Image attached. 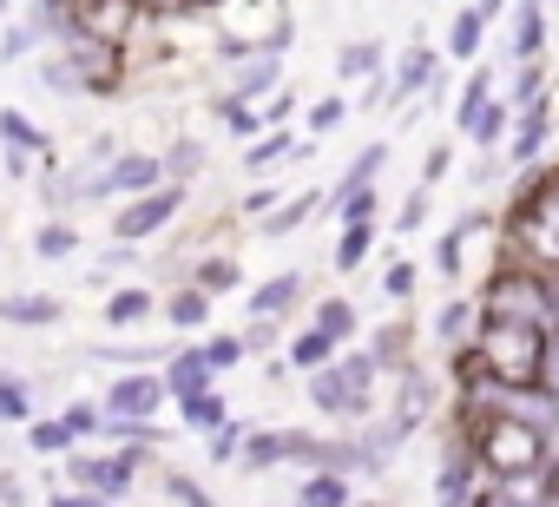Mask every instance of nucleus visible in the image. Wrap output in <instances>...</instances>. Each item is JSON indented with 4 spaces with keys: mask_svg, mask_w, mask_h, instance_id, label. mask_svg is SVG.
<instances>
[{
    "mask_svg": "<svg viewBox=\"0 0 559 507\" xmlns=\"http://www.w3.org/2000/svg\"><path fill=\"white\" fill-rule=\"evenodd\" d=\"M480 350H487L493 376L526 382V376H533V356H539V330H533V323H493V330L480 337Z\"/></svg>",
    "mask_w": 559,
    "mask_h": 507,
    "instance_id": "f257e3e1",
    "label": "nucleus"
},
{
    "mask_svg": "<svg viewBox=\"0 0 559 507\" xmlns=\"http://www.w3.org/2000/svg\"><path fill=\"white\" fill-rule=\"evenodd\" d=\"M171 211H178V185H158V191H139V198H126V211L112 217V231L132 244V237H152V231H165V224H171Z\"/></svg>",
    "mask_w": 559,
    "mask_h": 507,
    "instance_id": "f03ea898",
    "label": "nucleus"
},
{
    "mask_svg": "<svg viewBox=\"0 0 559 507\" xmlns=\"http://www.w3.org/2000/svg\"><path fill=\"white\" fill-rule=\"evenodd\" d=\"M158 185H165V165L145 158V152H126L112 172L93 178V191H112V198H139V191H158Z\"/></svg>",
    "mask_w": 559,
    "mask_h": 507,
    "instance_id": "7ed1b4c3",
    "label": "nucleus"
},
{
    "mask_svg": "<svg viewBox=\"0 0 559 507\" xmlns=\"http://www.w3.org/2000/svg\"><path fill=\"white\" fill-rule=\"evenodd\" d=\"M310 402L330 409V415H362V409H369V389L336 363V369H317V376H310Z\"/></svg>",
    "mask_w": 559,
    "mask_h": 507,
    "instance_id": "20e7f679",
    "label": "nucleus"
},
{
    "mask_svg": "<svg viewBox=\"0 0 559 507\" xmlns=\"http://www.w3.org/2000/svg\"><path fill=\"white\" fill-rule=\"evenodd\" d=\"M165 396H171V389H165V376H119L106 409H112V415H132V422H152V409H158Z\"/></svg>",
    "mask_w": 559,
    "mask_h": 507,
    "instance_id": "39448f33",
    "label": "nucleus"
},
{
    "mask_svg": "<svg viewBox=\"0 0 559 507\" xmlns=\"http://www.w3.org/2000/svg\"><path fill=\"white\" fill-rule=\"evenodd\" d=\"M211 369H217V363H211L204 350H178V356H171V369H165V389H171L178 402L211 396Z\"/></svg>",
    "mask_w": 559,
    "mask_h": 507,
    "instance_id": "423d86ee",
    "label": "nucleus"
},
{
    "mask_svg": "<svg viewBox=\"0 0 559 507\" xmlns=\"http://www.w3.org/2000/svg\"><path fill=\"white\" fill-rule=\"evenodd\" d=\"M67 317V304L60 297H0V323H14V330H53Z\"/></svg>",
    "mask_w": 559,
    "mask_h": 507,
    "instance_id": "0eeeda50",
    "label": "nucleus"
},
{
    "mask_svg": "<svg viewBox=\"0 0 559 507\" xmlns=\"http://www.w3.org/2000/svg\"><path fill=\"white\" fill-rule=\"evenodd\" d=\"M93 494H126L132 487V455H80V468H73Z\"/></svg>",
    "mask_w": 559,
    "mask_h": 507,
    "instance_id": "6e6552de",
    "label": "nucleus"
},
{
    "mask_svg": "<svg viewBox=\"0 0 559 507\" xmlns=\"http://www.w3.org/2000/svg\"><path fill=\"white\" fill-rule=\"evenodd\" d=\"M533 455H539V435H533V428H500V435L487 441V461H493V468H507V474H513V468H526Z\"/></svg>",
    "mask_w": 559,
    "mask_h": 507,
    "instance_id": "1a4fd4ad",
    "label": "nucleus"
},
{
    "mask_svg": "<svg viewBox=\"0 0 559 507\" xmlns=\"http://www.w3.org/2000/svg\"><path fill=\"white\" fill-rule=\"evenodd\" d=\"M297 291H304V278H297V271L270 278V284H257V291H250V317H276L284 304H297Z\"/></svg>",
    "mask_w": 559,
    "mask_h": 507,
    "instance_id": "9d476101",
    "label": "nucleus"
},
{
    "mask_svg": "<svg viewBox=\"0 0 559 507\" xmlns=\"http://www.w3.org/2000/svg\"><path fill=\"white\" fill-rule=\"evenodd\" d=\"M152 317V291H119L112 304H106V323L112 330H132V323H145Z\"/></svg>",
    "mask_w": 559,
    "mask_h": 507,
    "instance_id": "9b49d317",
    "label": "nucleus"
},
{
    "mask_svg": "<svg viewBox=\"0 0 559 507\" xmlns=\"http://www.w3.org/2000/svg\"><path fill=\"white\" fill-rule=\"evenodd\" d=\"M336 73H343V80H369V73H382V47H376V40H356V47H343Z\"/></svg>",
    "mask_w": 559,
    "mask_h": 507,
    "instance_id": "f8f14e48",
    "label": "nucleus"
},
{
    "mask_svg": "<svg viewBox=\"0 0 559 507\" xmlns=\"http://www.w3.org/2000/svg\"><path fill=\"white\" fill-rule=\"evenodd\" d=\"M317 204H323L317 191H304V198H290L284 211H276V217H263V237H290V231H297V224H304V217H310Z\"/></svg>",
    "mask_w": 559,
    "mask_h": 507,
    "instance_id": "ddd939ff",
    "label": "nucleus"
},
{
    "mask_svg": "<svg viewBox=\"0 0 559 507\" xmlns=\"http://www.w3.org/2000/svg\"><path fill=\"white\" fill-rule=\"evenodd\" d=\"M421 80H435V54H428V47H415V54L402 60V73H395V99L421 93Z\"/></svg>",
    "mask_w": 559,
    "mask_h": 507,
    "instance_id": "4468645a",
    "label": "nucleus"
},
{
    "mask_svg": "<svg viewBox=\"0 0 559 507\" xmlns=\"http://www.w3.org/2000/svg\"><path fill=\"white\" fill-rule=\"evenodd\" d=\"M487 99H493V80H487V73H474V80L461 86V113H454V126H461V132H474V119H480V106H487Z\"/></svg>",
    "mask_w": 559,
    "mask_h": 507,
    "instance_id": "2eb2a0df",
    "label": "nucleus"
},
{
    "mask_svg": "<svg viewBox=\"0 0 559 507\" xmlns=\"http://www.w3.org/2000/svg\"><path fill=\"white\" fill-rule=\"evenodd\" d=\"M382 165H389V145H382V139H376V145H362V158H356V165H349V178H343V198H349V191H369V178H376Z\"/></svg>",
    "mask_w": 559,
    "mask_h": 507,
    "instance_id": "dca6fc26",
    "label": "nucleus"
},
{
    "mask_svg": "<svg viewBox=\"0 0 559 507\" xmlns=\"http://www.w3.org/2000/svg\"><path fill=\"white\" fill-rule=\"evenodd\" d=\"M480 34H487V14H480V8H467V14L454 21V34H448V47H454V60H467V54L480 47Z\"/></svg>",
    "mask_w": 559,
    "mask_h": 507,
    "instance_id": "f3484780",
    "label": "nucleus"
},
{
    "mask_svg": "<svg viewBox=\"0 0 559 507\" xmlns=\"http://www.w3.org/2000/svg\"><path fill=\"white\" fill-rule=\"evenodd\" d=\"M539 145H546V106L533 99V113H526V119H520V132H513V158H533Z\"/></svg>",
    "mask_w": 559,
    "mask_h": 507,
    "instance_id": "a211bd4d",
    "label": "nucleus"
},
{
    "mask_svg": "<svg viewBox=\"0 0 559 507\" xmlns=\"http://www.w3.org/2000/svg\"><path fill=\"white\" fill-rule=\"evenodd\" d=\"M330 350H336V337L310 330V337H297V343H290V363H297V369H323V363H330Z\"/></svg>",
    "mask_w": 559,
    "mask_h": 507,
    "instance_id": "6ab92c4d",
    "label": "nucleus"
},
{
    "mask_svg": "<svg viewBox=\"0 0 559 507\" xmlns=\"http://www.w3.org/2000/svg\"><path fill=\"white\" fill-rule=\"evenodd\" d=\"M304 507H349V481L343 474H317L304 487Z\"/></svg>",
    "mask_w": 559,
    "mask_h": 507,
    "instance_id": "aec40b11",
    "label": "nucleus"
},
{
    "mask_svg": "<svg viewBox=\"0 0 559 507\" xmlns=\"http://www.w3.org/2000/svg\"><path fill=\"white\" fill-rule=\"evenodd\" d=\"M369 237H376V224H349V231H343V244H336V271H356V264L369 258Z\"/></svg>",
    "mask_w": 559,
    "mask_h": 507,
    "instance_id": "412c9836",
    "label": "nucleus"
},
{
    "mask_svg": "<svg viewBox=\"0 0 559 507\" xmlns=\"http://www.w3.org/2000/svg\"><path fill=\"white\" fill-rule=\"evenodd\" d=\"M165 317H171L178 330H191V323H204V317H211V297H204V291H185V297H171V310H165Z\"/></svg>",
    "mask_w": 559,
    "mask_h": 507,
    "instance_id": "4be33fe9",
    "label": "nucleus"
},
{
    "mask_svg": "<svg viewBox=\"0 0 559 507\" xmlns=\"http://www.w3.org/2000/svg\"><path fill=\"white\" fill-rule=\"evenodd\" d=\"M317 330H323V337H336V343H343V337H349V330H356V310H349V304H343V297H336V304H323V310H317Z\"/></svg>",
    "mask_w": 559,
    "mask_h": 507,
    "instance_id": "5701e85b",
    "label": "nucleus"
},
{
    "mask_svg": "<svg viewBox=\"0 0 559 507\" xmlns=\"http://www.w3.org/2000/svg\"><path fill=\"white\" fill-rule=\"evenodd\" d=\"M27 441L47 448V455H60V448H73V428L67 422H27Z\"/></svg>",
    "mask_w": 559,
    "mask_h": 507,
    "instance_id": "b1692460",
    "label": "nucleus"
},
{
    "mask_svg": "<svg viewBox=\"0 0 559 507\" xmlns=\"http://www.w3.org/2000/svg\"><path fill=\"white\" fill-rule=\"evenodd\" d=\"M0 132H8V145H21V152H47V139H40L21 113H0Z\"/></svg>",
    "mask_w": 559,
    "mask_h": 507,
    "instance_id": "393cba45",
    "label": "nucleus"
},
{
    "mask_svg": "<svg viewBox=\"0 0 559 507\" xmlns=\"http://www.w3.org/2000/svg\"><path fill=\"white\" fill-rule=\"evenodd\" d=\"M546 47V21H539V0L520 8V54H539Z\"/></svg>",
    "mask_w": 559,
    "mask_h": 507,
    "instance_id": "a878e982",
    "label": "nucleus"
},
{
    "mask_svg": "<svg viewBox=\"0 0 559 507\" xmlns=\"http://www.w3.org/2000/svg\"><path fill=\"white\" fill-rule=\"evenodd\" d=\"M500 132H507V106H500V99H487V106H480V119H474V132H467V139H480V145H493V139H500Z\"/></svg>",
    "mask_w": 559,
    "mask_h": 507,
    "instance_id": "bb28decb",
    "label": "nucleus"
},
{
    "mask_svg": "<svg viewBox=\"0 0 559 507\" xmlns=\"http://www.w3.org/2000/svg\"><path fill=\"white\" fill-rule=\"evenodd\" d=\"M185 422H191V428H224V402H217V396H191V402H185Z\"/></svg>",
    "mask_w": 559,
    "mask_h": 507,
    "instance_id": "cd10ccee",
    "label": "nucleus"
},
{
    "mask_svg": "<svg viewBox=\"0 0 559 507\" xmlns=\"http://www.w3.org/2000/svg\"><path fill=\"white\" fill-rule=\"evenodd\" d=\"M343 119H349V99H317L310 106V132H336Z\"/></svg>",
    "mask_w": 559,
    "mask_h": 507,
    "instance_id": "c85d7f7f",
    "label": "nucleus"
},
{
    "mask_svg": "<svg viewBox=\"0 0 559 507\" xmlns=\"http://www.w3.org/2000/svg\"><path fill=\"white\" fill-rule=\"evenodd\" d=\"M217 113H224V126H230V132H243V139H250V132H257V126H263V113H250V106H243V99H237V93H230V99H224V106H217Z\"/></svg>",
    "mask_w": 559,
    "mask_h": 507,
    "instance_id": "c756f323",
    "label": "nucleus"
},
{
    "mask_svg": "<svg viewBox=\"0 0 559 507\" xmlns=\"http://www.w3.org/2000/svg\"><path fill=\"white\" fill-rule=\"evenodd\" d=\"M198 291H204V297L237 291V264H224V258H217V264H204V271H198Z\"/></svg>",
    "mask_w": 559,
    "mask_h": 507,
    "instance_id": "7c9ffc66",
    "label": "nucleus"
},
{
    "mask_svg": "<svg viewBox=\"0 0 559 507\" xmlns=\"http://www.w3.org/2000/svg\"><path fill=\"white\" fill-rule=\"evenodd\" d=\"M284 152H290V139H257L243 165H250V172H270V165H276V158H284Z\"/></svg>",
    "mask_w": 559,
    "mask_h": 507,
    "instance_id": "2f4dec72",
    "label": "nucleus"
},
{
    "mask_svg": "<svg viewBox=\"0 0 559 507\" xmlns=\"http://www.w3.org/2000/svg\"><path fill=\"white\" fill-rule=\"evenodd\" d=\"M60 422H67V428H73V441H86V435H93V428H99V409H93V402H73V409H67V415H60Z\"/></svg>",
    "mask_w": 559,
    "mask_h": 507,
    "instance_id": "473e14b6",
    "label": "nucleus"
},
{
    "mask_svg": "<svg viewBox=\"0 0 559 507\" xmlns=\"http://www.w3.org/2000/svg\"><path fill=\"white\" fill-rule=\"evenodd\" d=\"M270 80H276V60H257V67H250L243 80H237V99H250V93H263Z\"/></svg>",
    "mask_w": 559,
    "mask_h": 507,
    "instance_id": "72a5a7b5",
    "label": "nucleus"
},
{
    "mask_svg": "<svg viewBox=\"0 0 559 507\" xmlns=\"http://www.w3.org/2000/svg\"><path fill=\"white\" fill-rule=\"evenodd\" d=\"M343 224H376V198L369 191H349L343 198Z\"/></svg>",
    "mask_w": 559,
    "mask_h": 507,
    "instance_id": "f704fd0d",
    "label": "nucleus"
},
{
    "mask_svg": "<svg viewBox=\"0 0 559 507\" xmlns=\"http://www.w3.org/2000/svg\"><path fill=\"white\" fill-rule=\"evenodd\" d=\"M204 356H211L217 369H230V363H243V343H237V337H217V343H204Z\"/></svg>",
    "mask_w": 559,
    "mask_h": 507,
    "instance_id": "c9c22d12",
    "label": "nucleus"
},
{
    "mask_svg": "<svg viewBox=\"0 0 559 507\" xmlns=\"http://www.w3.org/2000/svg\"><path fill=\"white\" fill-rule=\"evenodd\" d=\"M0 415H14V422H34V409H27V396H21L14 382H0Z\"/></svg>",
    "mask_w": 559,
    "mask_h": 507,
    "instance_id": "e433bc0d",
    "label": "nucleus"
},
{
    "mask_svg": "<svg viewBox=\"0 0 559 507\" xmlns=\"http://www.w3.org/2000/svg\"><path fill=\"white\" fill-rule=\"evenodd\" d=\"M80 237L67 231V224H53V231H40V250H47V258H67V250H73Z\"/></svg>",
    "mask_w": 559,
    "mask_h": 507,
    "instance_id": "4c0bfd02",
    "label": "nucleus"
},
{
    "mask_svg": "<svg viewBox=\"0 0 559 507\" xmlns=\"http://www.w3.org/2000/svg\"><path fill=\"white\" fill-rule=\"evenodd\" d=\"M533 250H546V258H559V211H552V217H539V231H533Z\"/></svg>",
    "mask_w": 559,
    "mask_h": 507,
    "instance_id": "58836bf2",
    "label": "nucleus"
},
{
    "mask_svg": "<svg viewBox=\"0 0 559 507\" xmlns=\"http://www.w3.org/2000/svg\"><path fill=\"white\" fill-rule=\"evenodd\" d=\"M395 224H402V231H421V224H428V185H421V191L408 198V211H402Z\"/></svg>",
    "mask_w": 559,
    "mask_h": 507,
    "instance_id": "ea45409f",
    "label": "nucleus"
},
{
    "mask_svg": "<svg viewBox=\"0 0 559 507\" xmlns=\"http://www.w3.org/2000/svg\"><path fill=\"white\" fill-rule=\"evenodd\" d=\"M237 435H243V428H237V422H224V428L211 435V455H217V461H230V455H237Z\"/></svg>",
    "mask_w": 559,
    "mask_h": 507,
    "instance_id": "a19ab883",
    "label": "nucleus"
},
{
    "mask_svg": "<svg viewBox=\"0 0 559 507\" xmlns=\"http://www.w3.org/2000/svg\"><path fill=\"white\" fill-rule=\"evenodd\" d=\"M448 165H454V152H448V145H435V152H428V172H421V185H435Z\"/></svg>",
    "mask_w": 559,
    "mask_h": 507,
    "instance_id": "79ce46f5",
    "label": "nucleus"
},
{
    "mask_svg": "<svg viewBox=\"0 0 559 507\" xmlns=\"http://www.w3.org/2000/svg\"><path fill=\"white\" fill-rule=\"evenodd\" d=\"M408 291H415V264H395L389 271V297H408Z\"/></svg>",
    "mask_w": 559,
    "mask_h": 507,
    "instance_id": "37998d69",
    "label": "nucleus"
},
{
    "mask_svg": "<svg viewBox=\"0 0 559 507\" xmlns=\"http://www.w3.org/2000/svg\"><path fill=\"white\" fill-rule=\"evenodd\" d=\"M171 494H178L185 507H211V494H204V487H191V481H171Z\"/></svg>",
    "mask_w": 559,
    "mask_h": 507,
    "instance_id": "c03bdc74",
    "label": "nucleus"
},
{
    "mask_svg": "<svg viewBox=\"0 0 559 507\" xmlns=\"http://www.w3.org/2000/svg\"><path fill=\"white\" fill-rule=\"evenodd\" d=\"M198 158H204L198 145H178V152H171V172H198Z\"/></svg>",
    "mask_w": 559,
    "mask_h": 507,
    "instance_id": "a18cd8bd",
    "label": "nucleus"
},
{
    "mask_svg": "<svg viewBox=\"0 0 559 507\" xmlns=\"http://www.w3.org/2000/svg\"><path fill=\"white\" fill-rule=\"evenodd\" d=\"M454 264H461V237H441V271L454 278Z\"/></svg>",
    "mask_w": 559,
    "mask_h": 507,
    "instance_id": "49530a36",
    "label": "nucleus"
},
{
    "mask_svg": "<svg viewBox=\"0 0 559 507\" xmlns=\"http://www.w3.org/2000/svg\"><path fill=\"white\" fill-rule=\"evenodd\" d=\"M546 382H552V389H559V343H552V350H546Z\"/></svg>",
    "mask_w": 559,
    "mask_h": 507,
    "instance_id": "de8ad7c7",
    "label": "nucleus"
},
{
    "mask_svg": "<svg viewBox=\"0 0 559 507\" xmlns=\"http://www.w3.org/2000/svg\"><path fill=\"white\" fill-rule=\"evenodd\" d=\"M73 507H112V494H86V500H73Z\"/></svg>",
    "mask_w": 559,
    "mask_h": 507,
    "instance_id": "09e8293b",
    "label": "nucleus"
},
{
    "mask_svg": "<svg viewBox=\"0 0 559 507\" xmlns=\"http://www.w3.org/2000/svg\"><path fill=\"white\" fill-rule=\"evenodd\" d=\"M474 8H480V14H487V21H493V14H500V8H507V0H474Z\"/></svg>",
    "mask_w": 559,
    "mask_h": 507,
    "instance_id": "8fccbe9b",
    "label": "nucleus"
},
{
    "mask_svg": "<svg viewBox=\"0 0 559 507\" xmlns=\"http://www.w3.org/2000/svg\"><path fill=\"white\" fill-rule=\"evenodd\" d=\"M552 310H559V291H552Z\"/></svg>",
    "mask_w": 559,
    "mask_h": 507,
    "instance_id": "3c124183",
    "label": "nucleus"
}]
</instances>
